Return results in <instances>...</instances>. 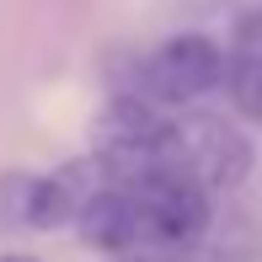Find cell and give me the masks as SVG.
I'll use <instances>...</instances> for the list:
<instances>
[{
	"mask_svg": "<svg viewBox=\"0 0 262 262\" xmlns=\"http://www.w3.org/2000/svg\"><path fill=\"white\" fill-rule=\"evenodd\" d=\"M252 171V139L220 113H177L161 128V177L204 187V193H230Z\"/></svg>",
	"mask_w": 262,
	"mask_h": 262,
	"instance_id": "6da1fadb",
	"label": "cell"
},
{
	"mask_svg": "<svg viewBox=\"0 0 262 262\" xmlns=\"http://www.w3.org/2000/svg\"><path fill=\"white\" fill-rule=\"evenodd\" d=\"M214 86H225V49L204 32H182L166 38L161 49H150L128 75V97H145L150 107H187L198 97H209Z\"/></svg>",
	"mask_w": 262,
	"mask_h": 262,
	"instance_id": "7a4b0ae2",
	"label": "cell"
},
{
	"mask_svg": "<svg viewBox=\"0 0 262 262\" xmlns=\"http://www.w3.org/2000/svg\"><path fill=\"white\" fill-rule=\"evenodd\" d=\"M128 214H134V246L139 252H177L209 235L214 204L204 187L182 182V177H139L123 182Z\"/></svg>",
	"mask_w": 262,
	"mask_h": 262,
	"instance_id": "3957f363",
	"label": "cell"
},
{
	"mask_svg": "<svg viewBox=\"0 0 262 262\" xmlns=\"http://www.w3.org/2000/svg\"><path fill=\"white\" fill-rule=\"evenodd\" d=\"M225 86H230L235 113L262 123V11H246L225 49Z\"/></svg>",
	"mask_w": 262,
	"mask_h": 262,
	"instance_id": "277c9868",
	"label": "cell"
},
{
	"mask_svg": "<svg viewBox=\"0 0 262 262\" xmlns=\"http://www.w3.org/2000/svg\"><path fill=\"white\" fill-rule=\"evenodd\" d=\"M59 220V198L49 177L32 171H6L0 177V230H54Z\"/></svg>",
	"mask_w": 262,
	"mask_h": 262,
	"instance_id": "5b68a950",
	"label": "cell"
},
{
	"mask_svg": "<svg viewBox=\"0 0 262 262\" xmlns=\"http://www.w3.org/2000/svg\"><path fill=\"white\" fill-rule=\"evenodd\" d=\"M118 262H182V257H161V252H134V257H118Z\"/></svg>",
	"mask_w": 262,
	"mask_h": 262,
	"instance_id": "8992f818",
	"label": "cell"
},
{
	"mask_svg": "<svg viewBox=\"0 0 262 262\" xmlns=\"http://www.w3.org/2000/svg\"><path fill=\"white\" fill-rule=\"evenodd\" d=\"M0 262H38V257H0Z\"/></svg>",
	"mask_w": 262,
	"mask_h": 262,
	"instance_id": "52a82bcc",
	"label": "cell"
}]
</instances>
